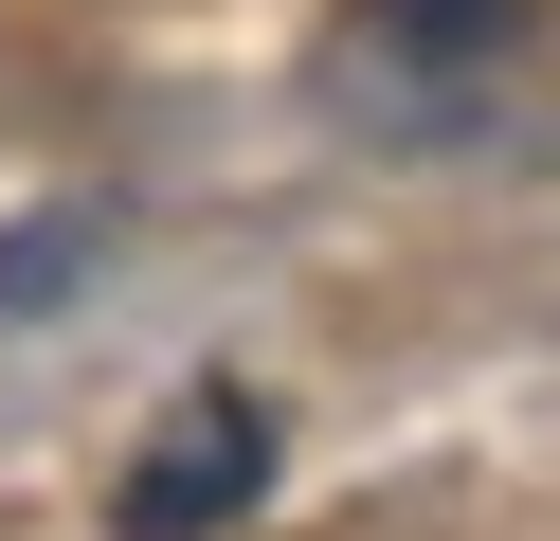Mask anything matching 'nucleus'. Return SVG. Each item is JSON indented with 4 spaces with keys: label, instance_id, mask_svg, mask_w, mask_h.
Instances as JSON below:
<instances>
[{
    "label": "nucleus",
    "instance_id": "f257e3e1",
    "mask_svg": "<svg viewBox=\"0 0 560 541\" xmlns=\"http://www.w3.org/2000/svg\"><path fill=\"white\" fill-rule=\"evenodd\" d=\"M254 487H271V415H254V397H235V379H199L182 415H163L145 451H127V487H109V524H127V541H218V524H235V505H254Z\"/></svg>",
    "mask_w": 560,
    "mask_h": 541
}]
</instances>
